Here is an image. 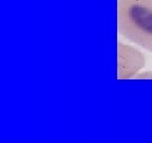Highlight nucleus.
<instances>
[{"mask_svg":"<svg viewBox=\"0 0 152 143\" xmlns=\"http://www.w3.org/2000/svg\"><path fill=\"white\" fill-rule=\"evenodd\" d=\"M136 79H152V72H146L136 75Z\"/></svg>","mask_w":152,"mask_h":143,"instance_id":"nucleus-3","label":"nucleus"},{"mask_svg":"<svg viewBox=\"0 0 152 143\" xmlns=\"http://www.w3.org/2000/svg\"><path fill=\"white\" fill-rule=\"evenodd\" d=\"M117 49V77L118 79H130L145 66V57L139 50L121 42L118 44Z\"/></svg>","mask_w":152,"mask_h":143,"instance_id":"nucleus-2","label":"nucleus"},{"mask_svg":"<svg viewBox=\"0 0 152 143\" xmlns=\"http://www.w3.org/2000/svg\"><path fill=\"white\" fill-rule=\"evenodd\" d=\"M117 31L152 52V0H117Z\"/></svg>","mask_w":152,"mask_h":143,"instance_id":"nucleus-1","label":"nucleus"}]
</instances>
